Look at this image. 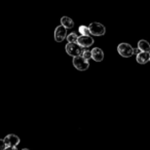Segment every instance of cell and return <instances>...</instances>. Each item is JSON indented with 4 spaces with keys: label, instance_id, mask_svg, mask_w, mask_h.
Segmentation results:
<instances>
[{
    "label": "cell",
    "instance_id": "6da1fadb",
    "mask_svg": "<svg viewBox=\"0 0 150 150\" xmlns=\"http://www.w3.org/2000/svg\"><path fill=\"white\" fill-rule=\"evenodd\" d=\"M66 52L69 56L77 57L83 52V50H82V46L78 42H69L66 45Z\"/></svg>",
    "mask_w": 150,
    "mask_h": 150
},
{
    "label": "cell",
    "instance_id": "7a4b0ae2",
    "mask_svg": "<svg viewBox=\"0 0 150 150\" xmlns=\"http://www.w3.org/2000/svg\"><path fill=\"white\" fill-rule=\"evenodd\" d=\"M73 65L77 70L80 71H86L90 67V63L88 61L84 58L83 56H77V57H73Z\"/></svg>",
    "mask_w": 150,
    "mask_h": 150
},
{
    "label": "cell",
    "instance_id": "3957f363",
    "mask_svg": "<svg viewBox=\"0 0 150 150\" xmlns=\"http://www.w3.org/2000/svg\"><path fill=\"white\" fill-rule=\"evenodd\" d=\"M117 52L123 58H129L135 54V50L129 43H125V42H122L117 46Z\"/></svg>",
    "mask_w": 150,
    "mask_h": 150
},
{
    "label": "cell",
    "instance_id": "277c9868",
    "mask_svg": "<svg viewBox=\"0 0 150 150\" xmlns=\"http://www.w3.org/2000/svg\"><path fill=\"white\" fill-rule=\"evenodd\" d=\"M4 142L6 144V149H17L18 144L20 143V138L18 136L13 135V134H11V135L6 136L4 138Z\"/></svg>",
    "mask_w": 150,
    "mask_h": 150
},
{
    "label": "cell",
    "instance_id": "5b68a950",
    "mask_svg": "<svg viewBox=\"0 0 150 150\" xmlns=\"http://www.w3.org/2000/svg\"><path fill=\"white\" fill-rule=\"evenodd\" d=\"M88 27H90L92 35H95V36H102V35H104L105 32H106L104 26L100 23H97V22L92 23Z\"/></svg>",
    "mask_w": 150,
    "mask_h": 150
},
{
    "label": "cell",
    "instance_id": "8992f818",
    "mask_svg": "<svg viewBox=\"0 0 150 150\" xmlns=\"http://www.w3.org/2000/svg\"><path fill=\"white\" fill-rule=\"evenodd\" d=\"M67 35V28L65 26H58L54 30V40L57 42H62L66 38Z\"/></svg>",
    "mask_w": 150,
    "mask_h": 150
},
{
    "label": "cell",
    "instance_id": "52a82bcc",
    "mask_svg": "<svg viewBox=\"0 0 150 150\" xmlns=\"http://www.w3.org/2000/svg\"><path fill=\"white\" fill-rule=\"evenodd\" d=\"M77 42L82 47H88V46H91L92 44H94V39H93L91 36L81 35L80 37H78Z\"/></svg>",
    "mask_w": 150,
    "mask_h": 150
},
{
    "label": "cell",
    "instance_id": "ba28073f",
    "mask_svg": "<svg viewBox=\"0 0 150 150\" xmlns=\"http://www.w3.org/2000/svg\"><path fill=\"white\" fill-rule=\"evenodd\" d=\"M92 59L96 62H101L104 59V52L101 48L95 47L92 50Z\"/></svg>",
    "mask_w": 150,
    "mask_h": 150
},
{
    "label": "cell",
    "instance_id": "9c48e42d",
    "mask_svg": "<svg viewBox=\"0 0 150 150\" xmlns=\"http://www.w3.org/2000/svg\"><path fill=\"white\" fill-rule=\"evenodd\" d=\"M148 61H150L149 52H141L137 54V62L139 64H146Z\"/></svg>",
    "mask_w": 150,
    "mask_h": 150
},
{
    "label": "cell",
    "instance_id": "30bf717a",
    "mask_svg": "<svg viewBox=\"0 0 150 150\" xmlns=\"http://www.w3.org/2000/svg\"><path fill=\"white\" fill-rule=\"evenodd\" d=\"M61 24H62L63 26H65L67 29H71V28L74 27V22L69 17H63L62 19H61Z\"/></svg>",
    "mask_w": 150,
    "mask_h": 150
},
{
    "label": "cell",
    "instance_id": "8fae6325",
    "mask_svg": "<svg viewBox=\"0 0 150 150\" xmlns=\"http://www.w3.org/2000/svg\"><path fill=\"white\" fill-rule=\"evenodd\" d=\"M138 47L141 50V52H150V44L146 40H140L138 42Z\"/></svg>",
    "mask_w": 150,
    "mask_h": 150
},
{
    "label": "cell",
    "instance_id": "7c38bea8",
    "mask_svg": "<svg viewBox=\"0 0 150 150\" xmlns=\"http://www.w3.org/2000/svg\"><path fill=\"white\" fill-rule=\"evenodd\" d=\"M79 33L81 35H86V36H90L91 34V30L90 27H86V26H80L79 27Z\"/></svg>",
    "mask_w": 150,
    "mask_h": 150
},
{
    "label": "cell",
    "instance_id": "4fadbf2b",
    "mask_svg": "<svg viewBox=\"0 0 150 150\" xmlns=\"http://www.w3.org/2000/svg\"><path fill=\"white\" fill-rule=\"evenodd\" d=\"M67 40H68V42H77L78 36L75 33H71L67 36Z\"/></svg>",
    "mask_w": 150,
    "mask_h": 150
},
{
    "label": "cell",
    "instance_id": "5bb4252c",
    "mask_svg": "<svg viewBox=\"0 0 150 150\" xmlns=\"http://www.w3.org/2000/svg\"><path fill=\"white\" fill-rule=\"evenodd\" d=\"M82 56H83L86 60H90V59L92 58V50H83V52H82Z\"/></svg>",
    "mask_w": 150,
    "mask_h": 150
},
{
    "label": "cell",
    "instance_id": "9a60e30c",
    "mask_svg": "<svg viewBox=\"0 0 150 150\" xmlns=\"http://www.w3.org/2000/svg\"><path fill=\"white\" fill-rule=\"evenodd\" d=\"M140 50H140V48H139V47H138V48H137V50H135V52H136V54H139V52H140Z\"/></svg>",
    "mask_w": 150,
    "mask_h": 150
}]
</instances>
